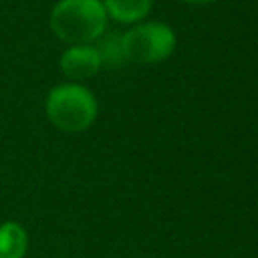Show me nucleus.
Listing matches in <instances>:
<instances>
[{
	"label": "nucleus",
	"mask_w": 258,
	"mask_h": 258,
	"mask_svg": "<svg viewBox=\"0 0 258 258\" xmlns=\"http://www.w3.org/2000/svg\"><path fill=\"white\" fill-rule=\"evenodd\" d=\"M50 30L67 44H89L107 26V12L101 0H58L48 18Z\"/></svg>",
	"instance_id": "1"
},
{
	"label": "nucleus",
	"mask_w": 258,
	"mask_h": 258,
	"mask_svg": "<svg viewBox=\"0 0 258 258\" xmlns=\"http://www.w3.org/2000/svg\"><path fill=\"white\" fill-rule=\"evenodd\" d=\"M46 117L64 133H81L97 119V99L79 83H64L46 95Z\"/></svg>",
	"instance_id": "2"
},
{
	"label": "nucleus",
	"mask_w": 258,
	"mask_h": 258,
	"mask_svg": "<svg viewBox=\"0 0 258 258\" xmlns=\"http://www.w3.org/2000/svg\"><path fill=\"white\" fill-rule=\"evenodd\" d=\"M125 58L137 64L165 60L175 48V34L163 22H143L123 34Z\"/></svg>",
	"instance_id": "3"
},
{
	"label": "nucleus",
	"mask_w": 258,
	"mask_h": 258,
	"mask_svg": "<svg viewBox=\"0 0 258 258\" xmlns=\"http://www.w3.org/2000/svg\"><path fill=\"white\" fill-rule=\"evenodd\" d=\"M60 71L71 81H85L99 73L101 58L95 46L91 44H73L60 54Z\"/></svg>",
	"instance_id": "4"
},
{
	"label": "nucleus",
	"mask_w": 258,
	"mask_h": 258,
	"mask_svg": "<svg viewBox=\"0 0 258 258\" xmlns=\"http://www.w3.org/2000/svg\"><path fill=\"white\" fill-rule=\"evenodd\" d=\"M107 16L117 22H139L151 10V0H101Z\"/></svg>",
	"instance_id": "5"
},
{
	"label": "nucleus",
	"mask_w": 258,
	"mask_h": 258,
	"mask_svg": "<svg viewBox=\"0 0 258 258\" xmlns=\"http://www.w3.org/2000/svg\"><path fill=\"white\" fill-rule=\"evenodd\" d=\"M26 244V232L18 222L0 224V258H22Z\"/></svg>",
	"instance_id": "6"
},
{
	"label": "nucleus",
	"mask_w": 258,
	"mask_h": 258,
	"mask_svg": "<svg viewBox=\"0 0 258 258\" xmlns=\"http://www.w3.org/2000/svg\"><path fill=\"white\" fill-rule=\"evenodd\" d=\"M123 34L119 32H109V34H101L97 38V52H99V58H101V67H107V69H119L127 58H125V52H123Z\"/></svg>",
	"instance_id": "7"
},
{
	"label": "nucleus",
	"mask_w": 258,
	"mask_h": 258,
	"mask_svg": "<svg viewBox=\"0 0 258 258\" xmlns=\"http://www.w3.org/2000/svg\"><path fill=\"white\" fill-rule=\"evenodd\" d=\"M183 2H189V4H204V2H212V0H183Z\"/></svg>",
	"instance_id": "8"
}]
</instances>
